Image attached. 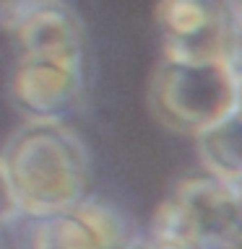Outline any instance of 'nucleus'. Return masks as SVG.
I'll return each mask as SVG.
<instances>
[{"mask_svg": "<svg viewBox=\"0 0 242 249\" xmlns=\"http://www.w3.org/2000/svg\"><path fill=\"white\" fill-rule=\"evenodd\" d=\"M0 159L26 218L52 215L89 195L91 156L65 117H26Z\"/></svg>", "mask_w": 242, "mask_h": 249, "instance_id": "nucleus-1", "label": "nucleus"}, {"mask_svg": "<svg viewBox=\"0 0 242 249\" xmlns=\"http://www.w3.org/2000/svg\"><path fill=\"white\" fill-rule=\"evenodd\" d=\"M237 104V78L229 62L159 60L148 83V109L156 122L180 135H201L229 120Z\"/></svg>", "mask_w": 242, "mask_h": 249, "instance_id": "nucleus-2", "label": "nucleus"}, {"mask_svg": "<svg viewBox=\"0 0 242 249\" xmlns=\"http://www.w3.org/2000/svg\"><path fill=\"white\" fill-rule=\"evenodd\" d=\"M136 236V226L122 208L86 195L65 210L31 218L26 249H125Z\"/></svg>", "mask_w": 242, "mask_h": 249, "instance_id": "nucleus-3", "label": "nucleus"}, {"mask_svg": "<svg viewBox=\"0 0 242 249\" xmlns=\"http://www.w3.org/2000/svg\"><path fill=\"white\" fill-rule=\"evenodd\" d=\"M154 16L161 31V60L208 62L224 57L226 16L219 0H159Z\"/></svg>", "mask_w": 242, "mask_h": 249, "instance_id": "nucleus-4", "label": "nucleus"}, {"mask_svg": "<svg viewBox=\"0 0 242 249\" xmlns=\"http://www.w3.org/2000/svg\"><path fill=\"white\" fill-rule=\"evenodd\" d=\"M83 83V62L16 54L8 91L26 117H65L81 99Z\"/></svg>", "mask_w": 242, "mask_h": 249, "instance_id": "nucleus-5", "label": "nucleus"}, {"mask_svg": "<svg viewBox=\"0 0 242 249\" xmlns=\"http://www.w3.org/2000/svg\"><path fill=\"white\" fill-rule=\"evenodd\" d=\"M16 54H34L86 65V29L68 0H47L8 31Z\"/></svg>", "mask_w": 242, "mask_h": 249, "instance_id": "nucleus-6", "label": "nucleus"}, {"mask_svg": "<svg viewBox=\"0 0 242 249\" xmlns=\"http://www.w3.org/2000/svg\"><path fill=\"white\" fill-rule=\"evenodd\" d=\"M172 192L190 215L198 233V249L211 239L242 231V200L232 184L203 171L198 177L182 179Z\"/></svg>", "mask_w": 242, "mask_h": 249, "instance_id": "nucleus-7", "label": "nucleus"}, {"mask_svg": "<svg viewBox=\"0 0 242 249\" xmlns=\"http://www.w3.org/2000/svg\"><path fill=\"white\" fill-rule=\"evenodd\" d=\"M195 151L206 174L222 179L226 184L242 182V120H229L214 124L211 130L195 135Z\"/></svg>", "mask_w": 242, "mask_h": 249, "instance_id": "nucleus-8", "label": "nucleus"}, {"mask_svg": "<svg viewBox=\"0 0 242 249\" xmlns=\"http://www.w3.org/2000/svg\"><path fill=\"white\" fill-rule=\"evenodd\" d=\"M16 218H21L19 200H16V192L11 187V179H8V171L3 166V159H0V226L13 223Z\"/></svg>", "mask_w": 242, "mask_h": 249, "instance_id": "nucleus-9", "label": "nucleus"}, {"mask_svg": "<svg viewBox=\"0 0 242 249\" xmlns=\"http://www.w3.org/2000/svg\"><path fill=\"white\" fill-rule=\"evenodd\" d=\"M42 3H47V0H0V29L11 31L23 16Z\"/></svg>", "mask_w": 242, "mask_h": 249, "instance_id": "nucleus-10", "label": "nucleus"}, {"mask_svg": "<svg viewBox=\"0 0 242 249\" xmlns=\"http://www.w3.org/2000/svg\"><path fill=\"white\" fill-rule=\"evenodd\" d=\"M201 249H242V231H234V233H226V236L211 239Z\"/></svg>", "mask_w": 242, "mask_h": 249, "instance_id": "nucleus-11", "label": "nucleus"}, {"mask_svg": "<svg viewBox=\"0 0 242 249\" xmlns=\"http://www.w3.org/2000/svg\"><path fill=\"white\" fill-rule=\"evenodd\" d=\"M219 3H222L226 18L242 26V0H219Z\"/></svg>", "mask_w": 242, "mask_h": 249, "instance_id": "nucleus-12", "label": "nucleus"}, {"mask_svg": "<svg viewBox=\"0 0 242 249\" xmlns=\"http://www.w3.org/2000/svg\"><path fill=\"white\" fill-rule=\"evenodd\" d=\"M234 78H237V104H234V117L242 120V70L234 73Z\"/></svg>", "mask_w": 242, "mask_h": 249, "instance_id": "nucleus-13", "label": "nucleus"}, {"mask_svg": "<svg viewBox=\"0 0 242 249\" xmlns=\"http://www.w3.org/2000/svg\"><path fill=\"white\" fill-rule=\"evenodd\" d=\"M125 249H154L151 244H148V241L143 239V236H136L130 241V247H125Z\"/></svg>", "mask_w": 242, "mask_h": 249, "instance_id": "nucleus-14", "label": "nucleus"}, {"mask_svg": "<svg viewBox=\"0 0 242 249\" xmlns=\"http://www.w3.org/2000/svg\"><path fill=\"white\" fill-rule=\"evenodd\" d=\"M232 187H234V190H237V195H240V200H242V182H240V184H232Z\"/></svg>", "mask_w": 242, "mask_h": 249, "instance_id": "nucleus-15", "label": "nucleus"}, {"mask_svg": "<svg viewBox=\"0 0 242 249\" xmlns=\"http://www.w3.org/2000/svg\"><path fill=\"white\" fill-rule=\"evenodd\" d=\"M0 231H3V226H0ZM0 236H3V233H0Z\"/></svg>", "mask_w": 242, "mask_h": 249, "instance_id": "nucleus-16", "label": "nucleus"}]
</instances>
